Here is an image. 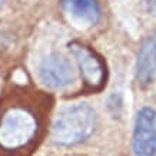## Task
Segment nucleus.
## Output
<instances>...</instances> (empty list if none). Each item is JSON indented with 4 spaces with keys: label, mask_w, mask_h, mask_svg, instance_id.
I'll use <instances>...</instances> for the list:
<instances>
[{
    "label": "nucleus",
    "mask_w": 156,
    "mask_h": 156,
    "mask_svg": "<svg viewBox=\"0 0 156 156\" xmlns=\"http://www.w3.org/2000/svg\"><path fill=\"white\" fill-rule=\"evenodd\" d=\"M98 126L96 110L87 103H77L62 110L52 126V142L59 146H75L89 139Z\"/></svg>",
    "instance_id": "1"
},
{
    "label": "nucleus",
    "mask_w": 156,
    "mask_h": 156,
    "mask_svg": "<svg viewBox=\"0 0 156 156\" xmlns=\"http://www.w3.org/2000/svg\"><path fill=\"white\" fill-rule=\"evenodd\" d=\"M37 120L24 108H10L0 119V146L7 151L22 149L33 140Z\"/></svg>",
    "instance_id": "2"
},
{
    "label": "nucleus",
    "mask_w": 156,
    "mask_h": 156,
    "mask_svg": "<svg viewBox=\"0 0 156 156\" xmlns=\"http://www.w3.org/2000/svg\"><path fill=\"white\" fill-rule=\"evenodd\" d=\"M39 79L49 89H67L76 80L73 65L66 56L60 53H52L44 57L37 67Z\"/></svg>",
    "instance_id": "3"
},
{
    "label": "nucleus",
    "mask_w": 156,
    "mask_h": 156,
    "mask_svg": "<svg viewBox=\"0 0 156 156\" xmlns=\"http://www.w3.org/2000/svg\"><path fill=\"white\" fill-rule=\"evenodd\" d=\"M132 146L136 156H156V110L151 106L137 112Z\"/></svg>",
    "instance_id": "4"
},
{
    "label": "nucleus",
    "mask_w": 156,
    "mask_h": 156,
    "mask_svg": "<svg viewBox=\"0 0 156 156\" xmlns=\"http://www.w3.org/2000/svg\"><path fill=\"white\" fill-rule=\"evenodd\" d=\"M69 48L79 65L85 83L93 90L102 89L106 80V70L100 57L89 46L79 42H72Z\"/></svg>",
    "instance_id": "5"
},
{
    "label": "nucleus",
    "mask_w": 156,
    "mask_h": 156,
    "mask_svg": "<svg viewBox=\"0 0 156 156\" xmlns=\"http://www.w3.org/2000/svg\"><path fill=\"white\" fill-rule=\"evenodd\" d=\"M62 9L72 17L89 24L99 23L102 17V10L96 0H62Z\"/></svg>",
    "instance_id": "6"
},
{
    "label": "nucleus",
    "mask_w": 156,
    "mask_h": 156,
    "mask_svg": "<svg viewBox=\"0 0 156 156\" xmlns=\"http://www.w3.org/2000/svg\"><path fill=\"white\" fill-rule=\"evenodd\" d=\"M156 75V57L152 52L149 39L142 44L136 60V80L140 87H147Z\"/></svg>",
    "instance_id": "7"
},
{
    "label": "nucleus",
    "mask_w": 156,
    "mask_h": 156,
    "mask_svg": "<svg viewBox=\"0 0 156 156\" xmlns=\"http://www.w3.org/2000/svg\"><path fill=\"white\" fill-rule=\"evenodd\" d=\"M149 43H151L152 52H153V55H155V57H156V32L153 33V36L149 39Z\"/></svg>",
    "instance_id": "8"
},
{
    "label": "nucleus",
    "mask_w": 156,
    "mask_h": 156,
    "mask_svg": "<svg viewBox=\"0 0 156 156\" xmlns=\"http://www.w3.org/2000/svg\"><path fill=\"white\" fill-rule=\"evenodd\" d=\"M147 2V7L151 12H156V0H146Z\"/></svg>",
    "instance_id": "9"
},
{
    "label": "nucleus",
    "mask_w": 156,
    "mask_h": 156,
    "mask_svg": "<svg viewBox=\"0 0 156 156\" xmlns=\"http://www.w3.org/2000/svg\"><path fill=\"white\" fill-rule=\"evenodd\" d=\"M3 5H5V0H0V9L3 7Z\"/></svg>",
    "instance_id": "10"
}]
</instances>
